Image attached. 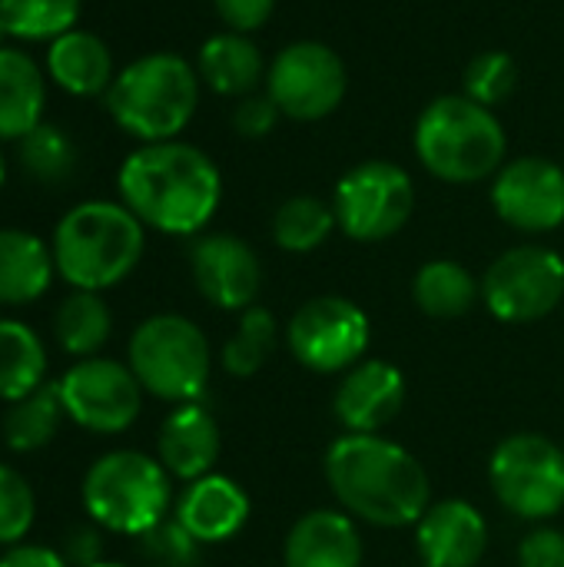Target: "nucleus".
<instances>
[{
  "mask_svg": "<svg viewBox=\"0 0 564 567\" xmlns=\"http://www.w3.org/2000/svg\"><path fill=\"white\" fill-rule=\"evenodd\" d=\"M276 346H279L276 316L263 306H249L246 312H239V322H236L233 336L226 339L219 362L233 379H249L266 369Z\"/></svg>",
  "mask_w": 564,
  "mask_h": 567,
  "instance_id": "obj_30",
  "label": "nucleus"
},
{
  "mask_svg": "<svg viewBox=\"0 0 564 567\" xmlns=\"http://www.w3.org/2000/svg\"><path fill=\"white\" fill-rule=\"evenodd\" d=\"M189 272L199 296L223 312H246L263 289L256 249L233 233H206L189 249Z\"/></svg>",
  "mask_w": 564,
  "mask_h": 567,
  "instance_id": "obj_15",
  "label": "nucleus"
},
{
  "mask_svg": "<svg viewBox=\"0 0 564 567\" xmlns=\"http://www.w3.org/2000/svg\"><path fill=\"white\" fill-rule=\"evenodd\" d=\"M412 143L425 173L452 186H472L495 176L509 153V136L495 110L465 93L432 100L419 113Z\"/></svg>",
  "mask_w": 564,
  "mask_h": 567,
  "instance_id": "obj_4",
  "label": "nucleus"
},
{
  "mask_svg": "<svg viewBox=\"0 0 564 567\" xmlns=\"http://www.w3.org/2000/svg\"><path fill=\"white\" fill-rule=\"evenodd\" d=\"M93 567H123V565H110V561H100V565H93Z\"/></svg>",
  "mask_w": 564,
  "mask_h": 567,
  "instance_id": "obj_43",
  "label": "nucleus"
},
{
  "mask_svg": "<svg viewBox=\"0 0 564 567\" xmlns=\"http://www.w3.org/2000/svg\"><path fill=\"white\" fill-rule=\"evenodd\" d=\"M519 567H564V532L552 525L532 528L519 545Z\"/></svg>",
  "mask_w": 564,
  "mask_h": 567,
  "instance_id": "obj_37",
  "label": "nucleus"
},
{
  "mask_svg": "<svg viewBox=\"0 0 564 567\" xmlns=\"http://www.w3.org/2000/svg\"><path fill=\"white\" fill-rule=\"evenodd\" d=\"M53 332H57V342L63 352L76 355V359H93L110 332H113V316H110V306L100 299V292H70L57 316H53Z\"/></svg>",
  "mask_w": 564,
  "mask_h": 567,
  "instance_id": "obj_27",
  "label": "nucleus"
},
{
  "mask_svg": "<svg viewBox=\"0 0 564 567\" xmlns=\"http://www.w3.org/2000/svg\"><path fill=\"white\" fill-rule=\"evenodd\" d=\"M0 20L17 40H57L80 20V0H0Z\"/></svg>",
  "mask_w": 564,
  "mask_h": 567,
  "instance_id": "obj_31",
  "label": "nucleus"
},
{
  "mask_svg": "<svg viewBox=\"0 0 564 567\" xmlns=\"http://www.w3.org/2000/svg\"><path fill=\"white\" fill-rule=\"evenodd\" d=\"M7 37H10V30H7V23L0 20V47H3V40H7Z\"/></svg>",
  "mask_w": 564,
  "mask_h": 567,
  "instance_id": "obj_42",
  "label": "nucleus"
},
{
  "mask_svg": "<svg viewBox=\"0 0 564 567\" xmlns=\"http://www.w3.org/2000/svg\"><path fill=\"white\" fill-rule=\"evenodd\" d=\"M47 83L27 50L0 47V140H23L43 123Z\"/></svg>",
  "mask_w": 564,
  "mask_h": 567,
  "instance_id": "obj_23",
  "label": "nucleus"
},
{
  "mask_svg": "<svg viewBox=\"0 0 564 567\" xmlns=\"http://www.w3.org/2000/svg\"><path fill=\"white\" fill-rule=\"evenodd\" d=\"M349 90L342 56L319 40L283 47L266 70V93L286 120L316 123L339 110Z\"/></svg>",
  "mask_w": 564,
  "mask_h": 567,
  "instance_id": "obj_12",
  "label": "nucleus"
},
{
  "mask_svg": "<svg viewBox=\"0 0 564 567\" xmlns=\"http://www.w3.org/2000/svg\"><path fill=\"white\" fill-rule=\"evenodd\" d=\"M199 80L219 96H249L266 80V60L249 33L223 30L203 40L196 53Z\"/></svg>",
  "mask_w": 564,
  "mask_h": 567,
  "instance_id": "obj_21",
  "label": "nucleus"
},
{
  "mask_svg": "<svg viewBox=\"0 0 564 567\" xmlns=\"http://www.w3.org/2000/svg\"><path fill=\"white\" fill-rule=\"evenodd\" d=\"M279 116L283 113L269 100V93H249V96H239V103L233 106V130L246 140H263L276 130Z\"/></svg>",
  "mask_w": 564,
  "mask_h": 567,
  "instance_id": "obj_36",
  "label": "nucleus"
},
{
  "mask_svg": "<svg viewBox=\"0 0 564 567\" xmlns=\"http://www.w3.org/2000/svg\"><path fill=\"white\" fill-rule=\"evenodd\" d=\"M140 555L150 567H199L203 545L173 518L160 522L146 535H140Z\"/></svg>",
  "mask_w": 564,
  "mask_h": 567,
  "instance_id": "obj_34",
  "label": "nucleus"
},
{
  "mask_svg": "<svg viewBox=\"0 0 564 567\" xmlns=\"http://www.w3.org/2000/svg\"><path fill=\"white\" fill-rule=\"evenodd\" d=\"M146 226L110 199L76 203L53 229V266L83 292H103L123 282L143 259Z\"/></svg>",
  "mask_w": 564,
  "mask_h": 567,
  "instance_id": "obj_3",
  "label": "nucleus"
},
{
  "mask_svg": "<svg viewBox=\"0 0 564 567\" xmlns=\"http://www.w3.org/2000/svg\"><path fill=\"white\" fill-rule=\"evenodd\" d=\"M412 299L429 319H462L482 299V282L455 259H432L412 279Z\"/></svg>",
  "mask_w": 564,
  "mask_h": 567,
  "instance_id": "obj_25",
  "label": "nucleus"
},
{
  "mask_svg": "<svg viewBox=\"0 0 564 567\" xmlns=\"http://www.w3.org/2000/svg\"><path fill=\"white\" fill-rule=\"evenodd\" d=\"M332 229H339L336 209L319 196H289L273 213V243L283 252H316L332 236Z\"/></svg>",
  "mask_w": 564,
  "mask_h": 567,
  "instance_id": "obj_29",
  "label": "nucleus"
},
{
  "mask_svg": "<svg viewBox=\"0 0 564 567\" xmlns=\"http://www.w3.org/2000/svg\"><path fill=\"white\" fill-rule=\"evenodd\" d=\"M57 385L66 419L96 435L126 432L143 409V385L133 369L116 359H80Z\"/></svg>",
  "mask_w": 564,
  "mask_h": 567,
  "instance_id": "obj_13",
  "label": "nucleus"
},
{
  "mask_svg": "<svg viewBox=\"0 0 564 567\" xmlns=\"http://www.w3.org/2000/svg\"><path fill=\"white\" fill-rule=\"evenodd\" d=\"M3 179H7V163H3V153H0V189H3Z\"/></svg>",
  "mask_w": 564,
  "mask_h": 567,
  "instance_id": "obj_41",
  "label": "nucleus"
},
{
  "mask_svg": "<svg viewBox=\"0 0 564 567\" xmlns=\"http://www.w3.org/2000/svg\"><path fill=\"white\" fill-rule=\"evenodd\" d=\"M286 346L302 369L316 375H342L366 359L372 322L366 309L346 296H312L293 312Z\"/></svg>",
  "mask_w": 564,
  "mask_h": 567,
  "instance_id": "obj_9",
  "label": "nucleus"
},
{
  "mask_svg": "<svg viewBox=\"0 0 564 567\" xmlns=\"http://www.w3.org/2000/svg\"><path fill=\"white\" fill-rule=\"evenodd\" d=\"M322 475L339 508L376 528H416L432 505L425 465L386 435H339L326 449Z\"/></svg>",
  "mask_w": 564,
  "mask_h": 567,
  "instance_id": "obj_1",
  "label": "nucleus"
},
{
  "mask_svg": "<svg viewBox=\"0 0 564 567\" xmlns=\"http://www.w3.org/2000/svg\"><path fill=\"white\" fill-rule=\"evenodd\" d=\"M43 375L47 352L40 336L17 319H0V399L20 402L43 385Z\"/></svg>",
  "mask_w": 564,
  "mask_h": 567,
  "instance_id": "obj_26",
  "label": "nucleus"
},
{
  "mask_svg": "<svg viewBox=\"0 0 564 567\" xmlns=\"http://www.w3.org/2000/svg\"><path fill=\"white\" fill-rule=\"evenodd\" d=\"M492 209L519 233H552L564 223V169L545 156L509 159L492 176Z\"/></svg>",
  "mask_w": 564,
  "mask_h": 567,
  "instance_id": "obj_14",
  "label": "nucleus"
},
{
  "mask_svg": "<svg viewBox=\"0 0 564 567\" xmlns=\"http://www.w3.org/2000/svg\"><path fill=\"white\" fill-rule=\"evenodd\" d=\"M53 249L27 229H0V306L37 302L53 279Z\"/></svg>",
  "mask_w": 564,
  "mask_h": 567,
  "instance_id": "obj_24",
  "label": "nucleus"
},
{
  "mask_svg": "<svg viewBox=\"0 0 564 567\" xmlns=\"http://www.w3.org/2000/svg\"><path fill=\"white\" fill-rule=\"evenodd\" d=\"M515 83H519V63L505 50H482V53H475L469 60V66H465V76H462L465 96L482 103V106H489V110L505 103L515 93Z\"/></svg>",
  "mask_w": 564,
  "mask_h": 567,
  "instance_id": "obj_33",
  "label": "nucleus"
},
{
  "mask_svg": "<svg viewBox=\"0 0 564 567\" xmlns=\"http://www.w3.org/2000/svg\"><path fill=\"white\" fill-rule=\"evenodd\" d=\"M63 415L66 409L60 399V385L43 382L20 402H10V412L3 419V439L13 452H37L53 442Z\"/></svg>",
  "mask_w": 564,
  "mask_h": 567,
  "instance_id": "obj_28",
  "label": "nucleus"
},
{
  "mask_svg": "<svg viewBox=\"0 0 564 567\" xmlns=\"http://www.w3.org/2000/svg\"><path fill=\"white\" fill-rule=\"evenodd\" d=\"M0 567H70L66 558L43 545H10V551L0 558Z\"/></svg>",
  "mask_w": 564,
  "mask_h": 567,
  "instance_id": "obj_40",
  "label": "nucleus"
},
{
  "mask_svg": "<svg viewBox=\"0 0 564 567\" xmlns=\"http://www.w3.org/2000/svg\"><path fill=\"white\" fill-rule=\"evenodd\" d=\"M199 83L203 80L186 56L156 50L136 56L113 76L106 110L123 133L143 143L180 140L196 113Z\"/></svg>",
  "mask_w": 564,
  "mask_h": 567,
  "instance_id": "obj_5",
  "label": "nucleus"
},
{
  "mask_svg": "<svg viewBox=\"0 0 564 567\" xmlns=\"http://www.w3.org/2000/svg\"><path fill=\"white\" fill-rule=\"evenodd\" d=\"M339 229L356 243L392 239L416 209L412 176L392 159H366L352 166L332 193Z\"/></svg>",
  "mask_w": 564,
  "mask_h": 567,
  "instance_id": "obj_11",
  "label": "nucleus"
},
{
  "mask_svg": "<svg viewBox=\"0 0 564 567\" xmlns=\"http://www.w3.org/2000/svg\"><path fill=\"white\" fill-rule=\"evenodd\" d=\"M406 405V375L386 359H362L339 375L332 415L349 435H379Z\"/></svg>",
  "mask_w": 564,
  "mask_h": 567,
  "instance_id": "obj_16",
  "label": "nucleus"
},
{
  "mask_svg": "<svg viewBox=\"0 0 564 567\" xmlns=\"http://www.w3.org/2000/svg\"><path fill=\"white\" fill-rule=\"evenodd\" d=\"M66 558V565L73 567H93L100 565V555H103V542H100V532L96 528H76L66 535V545L60 551Z\"/></svg>",
  "mask_w": 564,
  "mask_h": 567,
  "instance_id": "obj_39",
  "label": "nucleus"
},
{
  "mask_svg": "<svg viewBox=\"0 0 564 567\" xmlns=\"http://www.w3.org/2000/svg\"><path fill=\"white\" fill-rule=\"evenodd\" d=\"M176 522L199 545H223L236 538L249 522V495L229 475L209 472L196 482H186L176 498Z\"/></svg>",
  "mask_w": 564,
  "mask_h": 567,
  "instance_id": "obj_19",
  "label": "nucleus"
},
{
  "mask_svg": "<svg viewBox=\"0 0 564 567\" xmlns=\"http://www.w3.org/2000/svg\"><path fill=\"white\" fill-rule=\"evenodd\" d=\"M362 558L359 522L342 508L306 512L283 542V567H362Z\"/></svg>",
  "mask_w": 564,
  "mask_h": 567,
  "instance_id": "obj_18",
  "label": "nucleus"
},
{
  "mask_svg": "<svg viewBox=\"0 0 564 567\" xmlns=\"http://www.w3.org/2000/svg\"><path fill=\"white\" fill-rule=\"evenodd\" d=\"M216 17L226 23V30L236 33H256L276 10V0H213Z\"/></svg>",
  "mask_w": 564,
  "mask_h": 567,
  "instance_id": "obj_38",
  "label": "nucleus"
},
{
  "mask_svg": "<svg viewBox=\"0 0 564 567\" xmlns=\"http://www.w3.org/2000/svg\"><path fill=\"white\" fill-rule=\"evenodd\" d=\"M219 449H223L219 425L213 412L199 402L176 405L160 425L156 458L180 482H196L209 475L219 458Z\"/></svg>",
  "mask_w": 564,
  "mask_h": 567,
  "instance_id": "obj_20",
  "label": "nucleus"
},
{
  "mask_svg": "<svg viewBox=\"0 0 564 567\" xmlns=\"http://www.w3.org/2000/svg\"><path fill=\"white\" fill-rule=\"evenodd\" d=\"M33 492L13 468L0 465V545H17L33 525Z\"/></svg>",
  "mask_w": 564,
  "mask_h": 567,
  "instance_id": "obj_35",
  "label": "nucleus"
},
{
  "mask_svg": "<svg viewBox=\"0 0 564 567\" xmlns=\"http://www.w3.org/2000/svg\"><path fill=\"white\" fill-rule=\"evenodd\" d=\"M173 505V475L160 458H150L133 449L106 452L96 458L83 478V508L86 515L116 535L140 538L160 522Z\"/></svg>",
  "mask_w": 564,
  "mask_h": 567,
  "instance_id": "obj_6",
  "label": "nucleus"
},
{
  "mask_svg": "<svg viewBox=\"0 0 564 567\" xmlns=\"http://www.w3.org/2000/svg\"><path fill=\"white\" fill-rule=\"evenodd\" d=\"M47 73L50 80L73 93V96H96L106 93L116 70H113V53L110 47L90 33V30H70L57 40H50L47 50Z\"/></svg>",
  "mask_w": 564,
  "mask_h": 567,
  "instance_id": "obj_22",
  "label": "nucleus"
},
{
  "mask_svg": "<svg viewBox=\"0 0 564 567\" xmlns=\"http://www.w3.org/2000/svg\"><path fill=\"white\" fill-rule=\"evenodd\" d=\"M416 551L422 567H475L489 551V522L465 498L432 502L416 522Z\"/></svg>",
  "mask_w": 564,
  "mask_h": 567,
  "instance_id": "obj_17",
  "label": "nucleus"
},
{
  "mask_svg": "<svg viewBox=\"0 0 564 567\" xmlns=\"http://www.w3.org/2000/svg\"><path fill=\"white\" fill-rule=\"evenodd\" d=\"M564 299V259L539 243L512 246L482 276V302L505 326H529L552 316Z\"/></svg>",
  "mask_w": 564,
  "mask_h": 567,
  "instance_id": "obj_10",
  "label": "nucleus"
},
{
  "mask_svg": "<svg viewBox=\"0 0 564 567\" xmlns=\"http://www.w3.org/2000/svg\"><path fill=\"white\" fill-rule=\"evenodd\" d=\"M17 143H20V163H23V169L33 179H40V183H63L73 173V166H76V146H73V140L60 126H53V123L33 126Z\"/></svg>",
  "mask_w": 564,
  "mask_h": 567,
  "instance_id": "obj_32",
  "label": "nucleus"
},
{
  "mask_svg": "<svg viewBox=\"0 0 564 567\" xmlns=\"http://www.w3.org/2000/svg\"><path fill=\"white\" fill-rule=\"evenodd\" d=\"M120 203L150 229L196 236L223 203L219 166L193 143L163 140L133 150L116 173Z\"/></svg>",
  "mask_w": 564,
  "mask_h": 567,
  "instance_id": "obj_2",
  "label": "nucleus"
},
{
  "mask_svg": "<svg viewBox=\"0 0 564 567\" xmlns=\"http://www.w3.org/2000/svg\"><path fill=\"white\" fill-rule=\"evenodd\" d=\"M489 485L509 515L545 525L564 508V449L542 432H515L495 445Z\"/></svg>",
  "mask_w": 564,
  "mask_h": 567,
  "instance_id": "obj_8",
  "label": "nucleus"
},
{
  "mask_svg": "<svg viewBox=\"0 0 564 567\" xmlns=\"http://www.w3.org/2000/svg\"><path fill=\"white\" fill-rule=\"evenodd\" d=\"M126 355L143 392L173 405L199 402L213 372L209 339L193 319L176 312L143 319L130 336Z\"/></svg>",
  "mask_w": 564,
  "mask_h": 567,
  "instance_id": "obj_7",
  "label": "nucleus"
}]
</instances>
